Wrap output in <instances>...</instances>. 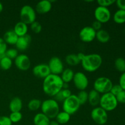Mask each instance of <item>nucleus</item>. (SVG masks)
<instances>
[{"label": "nucleus", "instance_id": "f257e3e1", "mask_svg": "<svg viewBox=\"0 0 125 125\" xmlns=\"http://www.w3.org/2000/svg\"><path fill=\"white\" fill-rule=\"evenodd\" d=\"M63 84L59 75L50 74L43 79L42 89L46 95L54 97L63 89Z\"/></svg>", "mask_w": 125, "mask_h": 125}, {"label": "nucleus", "instance_id": "f03ea898", "mask_svg": "<svg viewBox=\"0 0 125 125\" xmlns=\"http://www.w3.org/2000/svg\"><path fill=\"white\" fill-rule=\"evenodd\" d=\"M103 63L102 57L98 54H90L84 56L81 63L85 71L94 72L100 68Z\"/></svg>", "mask_w": 125, "mask_h": 125}, {"label": "nucleus", "instance_id": "7ed1b4c3", "mask_svg": "<svg viewBox=\"0 0 125 125\" xmlns=\"http://www.w3.org/2000/svg\"><path fill=\"white\" fill-rule=\"evenodd\" d=\"M42 112L50 119L56 118L60 112L59 103L54 99H48L42 103Z\"/></svg>", "mask_w": 125, "mask_h": 125}, {"label": "nucleus", "instance_id": "20e7f679", "mask_svg": "<svg viewBox=\"0 0 125 125\" xmlns=\"http://www.w3.org/2000/svg\"><path fill=\"white\" fill-rule=\"evenodd\" d=\"M118 104L116 96L111 93L108 92L101 95L99 104L100 105V107L106 112H109L115 109Z\"/></svg>", "mask_w": 125, "mask_h": 125}, {"label": "nucleus", "instance_id": "39448f33", "mask_svg": "<svg viewBox=\"0 0 125 125\" xmlns=\"http://www.w3.org/2000/svg\"><path fill=\"white\" fill-rule=\"evenodd\" d=\"M113 86V83L109 78L105 76L98 78L94 83V89L100 94L110 92Z\"/></svg>", "mask_w": 125, "mask_h": 125}, {"label": "nucleus", "instance_id": "423d86ee", "mask_svg": "<svg viewBox=\"0 0 125 125\" xmlns=\"http://www.w3.org/2000/svg\"><path fill=\"white\" fill-rule=\"evenodd\" d=\"M81 104L77 96L72 94L62 103L63 111L71 115L75 114L79 110Z\"/></svg>", "mask_w": 125, "mask_h": 125}, {"label": "nucleus", "instance_id": "0eeeda50", "mask_svg": "<svg viewBox=\"0 0 125 125\" xmlns=\"http://www.w3.org/2000/svg\"><path fill=\"white\" fill-rule=\"evenodd\" d=\"M21 21L28 24H31L35 21L36 20V12L32 6L25 5L23 6L20 13Z\"/></svg>", "mask_w": 125, "mask_h": 125}, {"label": "nucleus", "instance_id": "6e6552de", "mask_svg": "<svg viewBox=\"0 0 125 125\" xmlns=\"http://www.w3.org/2000/svg\"><path fill=\"white\" fill-rule=\"evenodd\" d=\"M90 115L93 121L98 125H105L108 120L107 112L101 107H96L93 109Z\"/></svg>", "mask_w": 125, "mask_h": 125}, {"label": "nucleus", "instance_id": "1a4fd4ad", "mask_svg": "<svg viewBox=\"0 0 125 125\" xmlns=\"http://www.w3.org/2000/svg\"><path fill=\"white\" fill-rule=\"evenodd\" d=\"M75 87L79 90H85L89 85V79L87 76L81 72L74 73L73 79Z\"/></svg>", "mask_w": 125, "mask_h": 125}, {"label": "nucleus", "instance_id": "9d476101", "mask_svg": "<svg viewBox=\"0 0 125 125\" xmlns=\"http://www.w3.org/2000/svg\"><path fill=\"white\" fill-rule=\"evenodd\" d=\"M49 68H50L51 74L59 75L62 73L64 70L63 62L62 60L58 57H52L50 59L48 63Z\"/></svg>", "mask_w": 125, "mask_h": 125}, {"label": "nucleus", "instance_id": "9b49d317", "mask_svg": "<svg viewBox=\"0 0 125 125\" xmlns=\"http://www.w3.org/2000/svg\"><path fill=\"white\" fill-rule=\"evenodd\" d=\"M94 17L96 21L101 23H106L110 20L111 13L107 7L98 6L94 12Z\"/></svg>", "mask_w": 125, "mask_h": 125}, {"label": "nucleus", "instance_id": "f8f14e48", "mask_svg": "<svg viewBox=\"0 0 125 125\" xmlns=\"http://www.w3.org/2000/svg\"><path fill=\"white\" fill-rule=\"evenodd\" d=\"M96 33L91 26H85L79 32V39L83 42L90 43L96 39Z\"/></svg>", "mask_w": 125, "mask_h": 125}, {"label": "nucleus", "instance_id": "ddd939ff", "mask_svg": "<svg viewBox=\"0 0 125 125\" xmlns=\"http://www.w3.org/2000/svg\"><path fill=\"white\" fill-rule=\"evenodd\" d=\"M15 65L21 71H27L30 68L31 65L30 59L27 55L18 54L14 60Z\"/></svg>", "mask_w": 125, "mask_h": 125}, {"label": "nucleus", "instance_id": "4468645a", "mask_svg": "<svg viewBox=\"0 0 125 125\" xmlns=\"http://www.w3.org/2000/svg\"><path fill=\"white\" fill-rule=\"evenodd\" d=\"M32 73L37 78L44 79L51 74V72L48 64L40 63L34 66L32 68Z\"/></svg>", "mask_w": 125, "mask_h": 125}, {"label": "nucleus", "instance_id": "2eb2a0df", "mask_svg": "<svg viewBox=\"0 0 125 125\" xmlns=\"http://www.w3.org/2000/svg\"><path fill=\"white\" fill-rule=\"evenodd\" d=\"M32 41V37L29 34L20 37L15 44L16 48L18 51H25L28 48Z\"/></svg>", "mask_w": 125, "mask_h": 125}, {"label": "nucleus", "instance_id": "dca6fc26", "mask_svg": "<svg viewBox=\"0 0 125 125\" xmlns=\"http://www.w3.org/2000/svg\"><path fill=\"white\" fill-rule=\"evenodd\" d=\"M52 9V3L49 0H42L39 1L35 6V12L39 14H45L50 12Z\"/></svg>", "mask_w": 125, "mask_h": 125}, {"label": "nucleus", "instance_id": "f3484780", "mask_svg": "<svg viewBox=\"0 0 125 125\" xmlns=\"http://www.w3.org/2000/svg\"><path fill=\"white\" fill-rule=\"evenodd\" d=\"M11 112H20L23 107V102L19 97H14L10 101L9 105Z\"/></svg>", "mask_w": 125, "mask_h": 125}, {"label": "nucleus", "instance_id": "a211bd4d", "mask_svg": "<svg viewBox=\"0 0 125 125\" xmlns=\"http://www.w3.org/2000/svg\"><path fill=\"white\" fill-rule=\"evenodd\" d=\"M2 39H4L5 42L7 44L10 45H15L17 40L18 39V37L17 36L15 32L13 31V29H12V30H9L6 31L4 34Z\"/></svg>", "mask_w": 125, "mask_h": 125}, {"label": "nucleus", "instance_id": "6ab92c4d", "mask_svg": "<svg viewBox=\"0 0 125 125\" xmlns=\"http://www.w3.org/2000/svg\"><path fill=\"white\" fill-rule=\"evenodd\" d=\"M13 30L17 34V36L20 37H23L28 34V27L26 24L20 21L16 23Z\"/></svg>", "mask_w": 125, "mask_h": 125}, {"label": "nucleus", "instance_id": "aec40b11", "mask_svg": "<svg viewBox=\"0 0 125 125\" xmlns=\"http://www.w3.org/2000/svg\"><path fill=\"white\" fill-rule=\"evenodd\" d=\"M101 95L94 89L88 93V101L92 106H96L100 104Z\"/></svg>", "mask_w": 125, "mask_h": 125}, {"label": "nucleus", "instance_id": "412c9836", "mask_svg": "<svg viewBox=\"0 0 125 125\" xmlns=\"http://www.w3.org/2000/svg\"><path fill=\"white\" fill-rule=\"evenodd\" d=\"M50 121V118L42 112L37 114L33 118L34 125H49Z\"/></svg>", "mask_w": 125, "mask_h": 125}, {"label": "nucleus", "instance_id": "4be33fe9", "mask_svg": "<svg viewBox=\"0 0 125 125\" xmlns=\"http://www.w3.org/2000/svg\"><path fill=\"white\" fill-rule=\"evenodd\" d=\"M74 75V73L72 69H70V68H66V69L63 70V71L61 74L60 76H61L63 83L68 84V83L73 81Z\"/></svg>", "mask_w": 125, "mask_h": 125}, {"label": "nucleus", "instance_id": "5701e85b", "mask_svg": "<svg viewBox=\"0 0 125 125\" xmlns=\"http://www.w3.org/2000/svg\"><path fill=\"white\" fill-rule=\"evenodd\" d=\"M96 39L98 42L102 43H106L109 41L111 37L110 34L107 31L104 29H100V31L96 32Z\"/></svg>", "mask_w": 125, "mask_h": 125}, {"label": "nucleus", "instance_id": "b1692460", "mask_svg": "<svg viewBox=\"0 0 125 125\" xmlns=\"http://www.w3.org/2000/svg\"><path fill=\"white\" fill-rule=\"evenodd\" d=\"M70 120V115L64 111L59 112L56 117V120L59 125H65Z\"/></svg>", "mask_w": 125, "mask_h": 125}, {"label": "nucleus", "instance_id": "393cba45", "mask_svg": "<svg viewBox=\"0 0 125 125\" xmlns=\"http://www.w3.org/2000/svg\"><path fill=\"white\" fill-rule=\"evenodd\" d=\"M113 20L117 24H123L125 23V10L118 9L114 14Z\"/></svg>", "mask_w": 125, "mask_h": 125}, {"label": "nucleus", "instance_id": "a878e982", "mask_svg": "<svg viewBox=\"0 0 125 125\" xmlns=\"http://www.w3.org/2000/svg\"><path fill=\"white\" fill-rule=\"evenodd\" d=\"M65 62L68 65L76 66L81 63L78 56L75 54H70L65 57Z\"/></svg>", "mask_w": 125, "mask_h": 125}, {"label": "nucleus", "instance_id": "bb28decb", "mask_svg": "<svg viewBox=\"0 0 125 125\" xmlns=\"http://www.w3.org/2000/svg\"><path fill=\"white\" fill-rule=\"evenodd\" d=\"M12 60L6 56L0 59V68L3 70H8L12 66Z\"/></svg>", "mask_w": 125, "mask_h": 125}, {"label": "nucleus", "instance_id": "cd10ccee", "mask_svg": "<svg viewBox=\"0 0 125 125\" xmlns=\"http://www.w3.org/2000/svg\"><path fill=\"white\" fill-rule=\"evenodd\" d=\"M42 101L39 99H32L28 104V107L30 111H36L41 107Z\"/></svg>", "mask_w": 125, "mask_h": 125}, {"label": "nucleus", "instance_id": "c85d7f7f", "mask_svg": "<svg viewBox=\"0 0 125 125\" xmlns=\"http://www.w3.org/2000/svg\"><path fill=\"white\" fill-rule=\"evenodd\" d=\"M115 67L118 72H125V59L123 57H118L115 61Z\"/></svg>", "mask_w": 125, "mask_h": 125}, {"label": "nucleus", "instance_id": "c756f323", "mask_svg": "<svg viewBox=\"0 0 125 125\" xmlns=\"http://www.w3.org/2000/svg\"><path fill=\"white\" fill-rule=\"evenodd\" d=\"M81 105H83L88 101V92L85 90H81L79 91L78 95H76Z\"/></svg>", "mask_w": 125, "mask_h": 125}, {"label": "nucleus", "instance_id": "7c9ffc66", "mask_svg": "<svg viewBox=\"0 0 125 125\" xmlns=\"http://www.w3.org/2000/svg\"><path fill=\"white\" fill-rule=\"evenodd\" d=\"M9 117L12 123H17L21 120L23 118V115L20 112H11Z\"/></svg>", "mask_w": 125, "mask_h": 125}, {"label": "nucleus", "instance_id": "2f4dec72", "mask_svg": "<svg viewBox=\"0 0 125 125\" xmlns=\"http://www.w3.org/2000/svg\"><path fill=\"white\" fill-rule=\"evenodd\" d=\"M5 56L10 59L15 60V59L18 56V51L15 48L7 49L5 53Z\"/></svg>", "mask_w": 125, "mask_h": 125}, {"label": "nucleus", "instance_id": "473e14b6", "mask_svg": "<svg viewBox=\"0 0 125 125\" xmlns=\"http://www.w3.org/2000/svg\"><path fill=\"white\" fill-rule=\"evenodd\" d=\"M7 50V44L2 38L0 37V59L5 56V53Z\"/></svg>", "mask_w": 125, "mask_h": 125}, {"label": "nucleus", "instance_id": "72a5a7b5", "mask_svg": "<svg viewBox=\"0 0 125 125\" xmlns=\"http://www.w3.org/2000/svg\"><path fill=\"white\" fill-rule=\"evenodd\" d=\"M30 28L32 31L35 34H39L42 30V26L40 23L38 21H34V23L30 24Z\"/></svg>", "mask_w": 125, "mask_h": 125}, {"label": "nucleus", "instance_id": "f704fd0d", "mask_svg": "<svg viewBox=\"0 0 125 125\" xmlns=\"http://www.w3.org/2000/svg\"><path fill=\"white\" fill-rule=\"evenodd\" d=\"M115 2V1L114 0H98L97 1V3L98 4V6H101V7H107L112 6L113 4Z\"/></svg>", "mask_w": 125, "mask_h": 125}, {"label": "nucleus", "instance_id": "c9c22d12", "mask_svg": "<svg viewBox=\"0 0 125 125\" xmlns=\"http://www.w3.org/2000/svg\"><path fill=\"white\" fill-rule=\"evenodd\" d=\"M123 90L122 88L121 87L120 85L119 84H116V85H113L112 89H111V91H110V93L114 95V96H117L120 92Z\"/></svg>", "mask_w": 125, "mask_h": 125}, {"label": "nucleus", "instance_id": "e433bc0d", "mask_svg": "<svg viewBox=\"0 0 125 125\" xmlns=\"http://www.w3.org/2000/svg\"><path fill=\"white\" fill-rule=\"evenodd\" d=\"M118 103L125 104V90H122L116 96Z\"/></svg>", "mask_w": 125, "mask_h": 125}, {"label": "nucleus", "instance_id": "4c0bfd02", "mask_svg": "<svg viewBox=\"0 0 125 125\" xmlns=\"http://www.w3.org/2000/svg\"><path fill=\"white\" fill-rule=\"evenodd\" d=\"M9 117L7 116H0V125H12Z\"/></svg>", "mask_w": 125, "mask_h": 125}, {"label": "nucleus", "instance_id": "58836bf2", "mask_svg": "<svg viewBox=\"0 0 125 125\" xmlns=\"http://www.w3.org/2000/svg\"><path fill=\"white\" fill-rule=\"evenodd\" d=\"M91 27L95 31L97 32L98 31H100V29H101V28H102V23L98 21L95 20L93 22Z\"/></svg>", "mask_w": 125, "mask_h": 125}, {"label": "nucleus", "instance_id": "ea45409f", "mask_svg": "<svg viewBox=\"0 0 125 125\" xmlns=\"http://www.w3.org/2000/svg\"><path fill=\"white\" fill-rule=\"evenodd\" d=\"M119 84L123 90H125V72L122 73L119 78Z\"/></svg>", "mask_w": 125, "mask_h": 125}, {"label": "nucleus", "instance_id": "a19ab883", "mask_svg": "<svg viewBox=\"0 0 125 125\" xmlns=\"http://www.w3.org/2000/svg\"><path fill=\"white\" fill-rule=\"evenodd\" d=\"M61 94H62V96H63L64 99L65 100L66 98H68L69 96H70L72 94V92L70 91V90H69L68 89H62L61 90Z\"/></svg>", "mask_w": 125, "mask_h": 125}, {"label": "nucleus", "instance_id": "79ce46f5", "mask_svg": "<svg viewBox=\"0 0 125 125\" xmlns=\"http://www.w3.org/2000/svg\"><path fill=\"white\" fill-rule=\"evenodd\" d=\"M115 3L119 9L125 10V0H117L115 1Z\"/></svg>", "mask_w": 125, "mask_h": 125}, {"label": "nucleus", "instance_id": "37998d69", "mask_svg": "<svg viewBox=\"0 0 125 125\" xmlns=\"http://www.w3.org/2000/svg\"><path fill=\"white\" fill-rule=\"evenodd\" d=\"M76 55H77V56H78V59H79V61H80L81 62L82 60H83V59H84V56H85V54H84L83 53V52H79V53L77 54Z\"/></svg>", "mask_w": 125, "mask_h": 125}, {"label": "nucleus", "instance_id": "c03bdc74", "mask_svg": "<svg viewBox=\"0 0 125 125\" xmlns=\"http://www.w3.org/2000/svg\"><path fill=\"white\" fill-rule=\"evenodd\" d=\"M60 125L57 123V122L56 120H52V121H50V125Z\"/></svg>", "mask_w": 125, "mask_h": 125}, {"label": "nucleus", "instance_id": "a18cd8bd", "mask_svg": "<svg viewBox=\"0 0 125 125\" xmlns=\"http://www.w3.org/2000/svg\"><path fill=\"white\" fill-rule=\"evenodd\" d=\"M2 10H3V5L0 2V13H1Z\"/></svg>", "mask_w": 125, "mask_h": 125}, {"label": "nucleus", "instance_id": "49530a36", "mask_svg": "<svg viewBox=\"0 0 125 125\" xmlns=\"http://www.w3.org/2000/svg\"></svg>", "mask_w": 125, "mask_h": 125}]
</instances>
